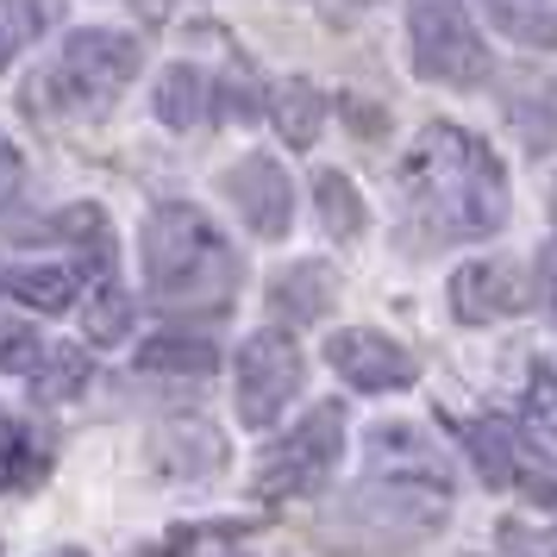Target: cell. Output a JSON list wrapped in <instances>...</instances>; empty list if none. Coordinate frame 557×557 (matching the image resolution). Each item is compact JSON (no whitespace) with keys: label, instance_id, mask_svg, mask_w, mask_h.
<instances>
[{"label":"cell","instance_id":"cell-21","mask_svg":"<svg viewBox=\"0 0 557 557\" xmlns=\"http://www.w3.org/2000/svg\"><path fill=\"white\" fill-rule=\"evenodd\" d=\"M51 338H38L32 326H13V320H0V370H13V376H38L45 363H51Z\"/></svg>","mask_w":557,"mask_h":557},{"label":"cell","instance_id":"cell-7","mask_svg":"<svg viewBox=\"0 0 557 557\" xmlns=\"http://www.w3.org/2000/svg\"><path fill=\"white\" fill-rule=\"evenodd\" d=\"M451 426L488 488H513L539 507H557V457L539 451L513 420H451Z\"/></svg>","mask_w":557,"mask_h":557},{"label":"cell","instance_id":"cell-22","mask_svg":"<svg viewBox=\"0 0 557 557\" xmlns=\"http://www.w3.org/2000/svg\"><path fill=\"white\" fill-rule=\"evenodd\" d=\"M32 388H38L45 401H76L82 388H88V357L70 351V345H57L51 363H45V370L32 376Z\"/></svg>","mask_w":557,"mask_h":557},{"label":"cell","instance_id":"cell-20","mask_svg":"<svg viewBox=\"0 0 557 557\" xmlns=\"http://www.w3.org/2000/svg\"><path fill=\"white\" fill-rule=\"evenodd\" d=\"M38 470H45L38 438H32L20 420H0V488H26Z\"/></svg>","mask_w":557,"mask_h":557},{"label":"cell","instance_id":"cell-9","mask_svg":"<svg viewBox=\"0 0 557 557\" xmlns=\"http://www.w3.org/2000/svg\"><path fill=\"white\" fill-rule=\"evenodd\" d=\"M326 363H332V376L351 382V388H363V395H395V388H407V382L420 376L413 351H407L401 338L376 332V326L332 332L326 338Z\"/></svg>","mask_w":557,"mask_h":557},{"label":"cell","instance_id":"cell-5","mask_svg":"<svg viewBox=\"0 0 557 557\" xmlns=\"http://www.w3.org/2000/svg\"><path fill=\"white\" fill-rule=\"evenodd\" d=\"M407 70L438 88H482L488 45L463 0H407Z\"/></svg>","mask_w":557,"mask_h":557},{"label":"cell","instance_id":"cell-2","mask_svg":"<svg viewBox=\"0 0 557 557\" xmlns=\"http://www.w3.org/2000/svg\"><path fill=\"white\" fill-rule=\"evenodd\" d=\"M451 507V457L413 426H376L363 438V482L345 495V513L395 520V539H426Z\"/></svg>","mask_w":557,"mask_h":557},{"label":"cell","instance_id":"cell-4","mask_svg":"<svg viewBox=\"0 0 557 557\" xmlns=\"http://www.w3.org/2000/svg\"><path fill=\"white\" fill-rule=\"evenodd\" d=\"M138 63H145V45L132 32L82 26L63 38V51L51 57V70L32 88V101L63 113V120H95L138 82Z\"/></svg>","mask_w":557,"mask_h":557},{"label":"cell","instance_id":"cell-13","mask_svg":"<svg viewBox=\"0 0 557 557\" xmlns=\"http://www.w3.org/2000/svg\"><path fill=\"white\" fill-rule=\"evenodd\" d=\"M488 26L527 51H557V0H476Z\"/></svg>","mask_w":557,"mask_h":557},{"label":"cell","instance_id":"cell-24","mask_svg":"<svg viewBox=\"0 0 557 557\" xmlns=\"http://www.w3.org/2000/svg\"><path fill=\"white\" fill-rule=\"evenodd\" d=\"M545 301H552V313H557V251H552V263H545Z\"/></svg>","mask_w":557,"mask_h":557},{"label":"cell","instance_id":"cell-12","mask_svg":"<svg viewBox=\"0 0 557 557\" xmlns=\"http://www.w3.org/2000/svg\"><path fill=\"white\" fill-rule=\"evenodd\" d=\"M0 288L32 313H70L82 301V270L76 263H20L0 276Z\"/></svg>","mask_w":557,"mask_h":557},{"label":"cell","instance_id":"cell-23","mask_svg":"<svg viewBox=\"0 0 557 557\" xmlns=\"http://www.w3.org/2000/svg\"><path fill=\"white\" fill-rule=\"evenodd\" d=\"M132 332V301L120 295V282L107 276L101 288H95V301H88V338L95 345H120Z\"/></svg>","mask_w":557,"mask_h":557},{"label":"cell","instance_id":"cell-8","mask_svg":"<svg viewBox=\"0 0 557 557\" xmlns=\"http://www.w3.org/2000/svg\"><path fill=\"white\" fill-rule=\"evenodd\" d=\"M307 357L288 332H251L238 345V420L245 426H270L282 407L301 395Z\"/></svg>","mask_w":557,"mask_h":557},{"label":"cell","instance_id":"cell-11","mask_svg":"<svg viewBox=\"0 0 557 557\" xmlns=\"http://www.w3.org/2000/svg\"><path fill=\"white\" fill-rule=\"evenodd\" d=\"M527 301V282L513 263L502 257H470L463 270H451V313L457 326H495L507 313H520Z\"/></svg>","mask_w":557,"mask_h":557},{"label":"cell","instance_id":"cell-17","mask_svg":"<svg viewBox=\"0 0 557 557\" xmlns=\"http://www.w3.org/2000/svg\"><path fill=\"white\" fill-rule=\"evenodd\" d=\"M213 363H220V351L207 338H151L138 351V370H151V376H207Z\"/></svg>","mask_w":557,"mask_h":557},{"label":"cell","instance_id":"cell-15","mask_svg":"<svg viewBox=\"0 0 557 557\" xmlns=\"http://www.w3.org/2000/svg\"><path fill=\"white\" fill-rule=\"evenodd\" d=\"M270 120H276V132L301 151V145H313L320 138V120H326V101H320V88L313 82H301V76H288V82H276L270 88V107H263Z\"/></svg>","mask_w":557,"mask_h":557},{"label":"cell","instance_id":"cell-1","mask_svg":"<svg viewBox=\"0 0 557 557\" xmlns=\"http://www.w3.org/2000/svg\"><path fill=\"white\" fill-rule=\"evenodd\" d=\"M401 188L438 238H495L507 226L502 157L463 126H426L401 157Z\"/></svg>","mask_w":557,"mask_h":557},{"label":"cell","instance_id":"cell-18","mask_svg":"<svg viewBox=\"0 0 557 557\" xmlns=\"http://www.w3.org/2000/svg\"><path fill=\"white\" fill-rule=\"evenodd\" d=\"M332 295H338L332 270H313V263H301V270H288V276L276 282V307L288 320H320L332 307Z\"/></svg>","mask_w":557,"mask_h":557},{"label":"cell","instance_id":"cell-26","mask_svg":"<svg viewBox=\"0 0 557 557\" xmlns=\"http://www.w3.org/2000/svg\"><path fill=\"white\" fill-rule=\"evenodd\" d=\"M326 7H363V0H326Z\"/></svg>","mask_w":557,"mask_h":557},{"label":"cell","instance_id":"cell-3","mask_svg":"<svg viewBox=\"0 0 557 557\" xmlns=\"http://www.w3.org/2000/svg\"><path fill=\"white\" fill-rule=\"evenodd\" d=\"M138 251H145V288H151L157 307H170V313H188V307L226 313L232 288H238V251L195 201L151 207Z\"/></svg>","mask_w":557,"mask_h":557},{"label":"cell","instance_id":"cell-25","mask_svg":"<svg viewBox=\"0 0 557 557\" xmlns=\"http://www.w3.org/2000/svg\"><path fill=\"white\" fill-rule=\"evenodd\" d=\"M45 557H88V552H76V545H57V552H45Z\"/></svg>","mask_w":557,"mask_h":557},{"label":"cell","instance_id":"cell-10","mask_svg":"<svg viewBox=\"0 0 557 557\" xmlns=\"http://www.w3.org/2000/svg\"><path fill=\"white\" fill-rule=\"evenodd\" d=\"M220 188H226V207H238V220L257 238H288V226H295V188H288L276 157H238L220 176Z\"/></svg>","mask_w":557,"mask_h":557},{"label":"cell","instance_id":"cell-6","mask_svg":"<svg viewBox=\"0 0 557 557\" xmlns=\"http://www.w3.org/2000/svg\"><path fill=\"white\" fill-rule=\"evenodd\" d=\"M338 451H345V407L313 401L276 445H263V457L251 470V495L257 502H301V495H313L332 476Z\"/></svg>","mask_w":557,"mask_h":557},{"label":"cell","instance_id":"cell-27","mask_svg":"<svg viewBox=\"0 0 557 557\" xmlns=\"http://www.w3.org/2000/svg\"><path fill=\"white\" fill-rule=\"evenodd\" d=\"M552 226H557V188H552Z\"/></svg>","mask_w":557,"mask_h":557},{"label":"cell","instance_id":"cell-16","mask_svg":"<svg viewBox=\"0 0 557 557\" xmlns=\"http://www.w3.org/2000/svg\"><path fill=\"white\" fill-rule=\"evenodd\" d=\"M313 213H320V226L332 238H357L363 232V201H357V188L338 170H320L313 176Z\"/></svg>","mask_w":557,"mask_h":557},{"label":"cell","instance_id":"cell-14","mask_svg":"<svg viewBox=\"0 0 557 557\" xmlns=\"http://www.w3.org/2000/svg\"><path fill=\"white\" fill-rule=\"evenodd\" d=\"M207 101H213V88H207L201 70H188V63H170V70L157 76L151 113H157V120H163L170 132H188V126H201Z\"/></svg>","mask_w":557,"mask_h":557},{"label":"cell","instance_id":"cell-19","mask_svg":"<svg viewBox=\"0 0 557 557\" xmlns=\"http://www.w3.org/2000/svg\"><path fill=\"white\" fill-rule=\"evenodd\" d=\"M45 26H51V7L45 0H0V70H13L38 45Z\"/></svg>","mask_w":557,"mask_h":557}]
</instances>
